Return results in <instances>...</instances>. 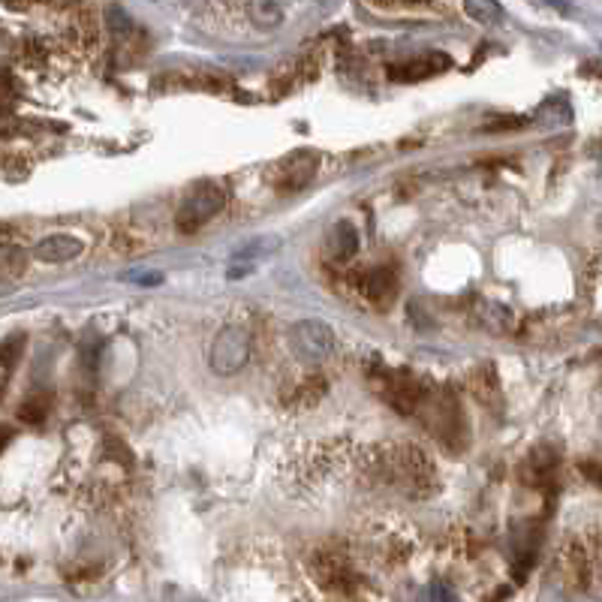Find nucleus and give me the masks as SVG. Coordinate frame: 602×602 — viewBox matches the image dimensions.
Here are the masks:
<instances>
[{"mask_svg": "<svg viewBox=\"0 0 602 602\" xmlns=\"http://www.w3.org/2000/svg\"><path fill=\"white\" fill-rule=\"evenodd\" d=\"M46 407H49V404H46V401H40V398H34V401H25V404H22V419L37 425V422H43V419H46Z\"/></svg>", "mask_w": 602, "mask_h": 602, "instance_id": "nucleus-16", "label": "nucleus"}, {"mask_svg": "<svg viewBox=\"0 0 602 602\" xmlns=\"http://www.w3.org/2000/svg\"><path fill=\"white\" fill-rule=\"evenodd\" d=\"M317 169H320V157L314 151H295L274 166L271 181L280 193H295L314 181Z\"/></svg>", "mask_w": 602, "mask_h": 602, "instance_id": "nucleus-5", "label": "nucleus"}, {"mask_svg": "<svg viewBox=\"0 0 602 602\" xmlns=\"http://www.w3.org/2000/svg\"><path fill=\"white\" fill-rule=\"evenodd\" d=\"M467 10V16H473V19H479L482 25H494V22H500V7H494V4H467L464 7Z\"/></svg>", "mask_w": 602, "mask_h": 602, "instance_id": "nucleus-14", "label": "nucleus"}, {"mask_svg": "<svg viewBox=\"0 0 602 602\" xmlns=\"http://www.w3.org/2000/svg\"><path fill=\"white\" fill-rule=\"evenodd\" d=\"M452 61L440 52H428L422 58H413V61H404V64H395L389 67V76L398 79V82H413V79H425V76H434L440 70H446Z\"/></svg>", "mask_w": 602, "mask_h": 602, "instance_id": "nucleus-8", "label": "nucleus"}, {"mask_svg": "<svg viewBox=\"0 0 602 602\" xmlns=\"http://www.w3.org/2000/svg\"><path fill=\"white\" fill-rule=\"evenodd\" d=\"M223 205H226V190L217 181H202L184 196V202L175 214V223L181 232H196L211 217H217Z\"/></svg>", "mask_w": 602, "mask_h": 602, "instance_id": "nucleus-2", "label": "nucleus"}, {"mask_svg": "<svg viewBox=\"0 0 602 602\" xmlns=\"http://www.w3.org/2000/svg\"><path fill=\"white\" fill-rule=\"evenodd\" d=\"M581 473L590 476V479H596V485H602V467L599 464H581Z\"/></svg>", "mask_w": 602, "mask_h": 602, "instance_id": "nucleus-17", "label": "nucleus"}, {"mask_svg": "<svg viewBox=\"0 0 602 602\" xmlns=\"http://www.w3.org/2000/svg\"><path fill=\"white\" fill-rule=\"evenodd\" d=\"M289 344L305 362H323L335 350V332L320 320H305L289 329Z\"/></svg>", "mask_w": 602, "mask_h": 602, "instance_id": "nucleus-4", "label": "nucleus"}, {"mask_svg": "<svg viewBox=\"0 0 602 602\" xmlns=\"http://www.w3.org/2000/svg\"><path fill=\"white\" fill-rule=\"evenodd\" d=\"M250 356V341L241 329H223L211 347V368L217 374H235L244 368Z\"/></svg>", "mask_w": 602, "mask_h": 602, "instance_id": "nucleus-7", "label": "nucleus"}, {"mask_svg": "<svg viewBox=\"0 0 602 602\" xmlns=\"http://www.w3.org/2000/svg\"><path fill=\"white\" fill-rule=\"evenodd\" d=\"M250 13L256 16V22H259L262 28H274V25L283 19L280 7H274V4H253V7H250Z\"/></svg>", "mask_w": 602, "mask_h": 602, "instance_id": "nucleus-15", "label": "nucleus"}, {"mask_svg": "<svg viewBox=\"0 0 602 602\" xmlns=\"http://www.w3.org/2000/svg\"><path fill=\"white\" fill-rule=\"evenodd\" d=\"M380 389H383L386 401L404 416L422 413L425 401L431 398V389L407 371H386L380 380Z\"/></svg>", "mask_w": 602, "mask_h": 602, "instance_id": "nucleus-3", "label": "nucleus"}, {"mask_svg": "<svg viewBox=\"0 0 602 602\" xmlns=\"http://www.w3.org/2000/svg\"><path fill=\"white\" fill-rule=\"evenodd\" d=\"M82 247L85 244L76 235H49L34 247V253L43 262H70V259H76L82 253Z\"/></svg>", "mask_w": 602, "mask_h": 602, "instance_id": "nucleus-10", "label": "nucleus"}, {"mask_svg": "<svg viewBox=\"0 0 602 602\" xmlns=\"http://www.w3.org/2000/svg\"><path fill=\"white\" fill-rule=\"evenodd\" d=\"M311 569H314L320 587H326L332 593H353L359 587V575L353 572V566H350V560L344 554L320 551L311 560Z\"/></svg>", "mask_w": 602, "mask_h": 602, "instance_id": "nucleus-6", "label": "nucleus"}, {"mask_svg": "<svg viewBox=\"0 0 602 602\" xmlns=\"http://www.w3.org/2000/svg\"><path fill=\"white\" fill-rule=\"evenodd\" d=\"M28 265V253L19 244H0V277H19Z\"/></svg>", "mask_w": 602, "mask_h": 602, "instance_id": "nucleus-13", "label": "nucleus"}, {"mask_svg": "<svg viewBox=\"0 0 602 602\" xmlns=\"http://www.w3.org/2000/svg\"><path fill=\"white\" fill-rule=\"evenodd\" d=\"M359 289H362V295L371 298V301H386L389 295H395L398 277H395L392 268L377 265V268H368V271L359 277Z\"/></svg>", "mask_w": 602, "mask_h": 602, "instance_id": "nucleus-11", "label": "nucleus"}, {"mask_svg": "<svg viewBox=\"0 0 602 602\" xmlns=\"http://www.w3.org/2000/svg\"><path fill=\"white\" fill-rule=\"evenodd\" d=\"M383 467H386L389 479L413 497H425L437 485L434 464L428 461V455L419 446H395L389 452V458H383Z\"/></svg>", "mask_w": 602, "mask_h": 602, "instance_id": "nucleus-1", "label": "nucleus"}, {"mask_svg": "<svg viewBox=\"0 0 602 602\" xmlns=\"http://www.w3.org/2000/svg\"><path fill=\"white\" fill-rule=\"evenodd\" d=\"M326 247H329V256L335 262H350L359 253V232H356V226L347 223V220L335 223L332 232H329V238H326Z\"/></svg>", "mask_w": 602, "mask_h": 602, "instance_id": "nucleus-12", "label": "nucleus"}, {"mask_svg": "<svg viewBox=\"0 0 602 602\" xmlns=\"http://www.w3.org/2000/svg\"><path fill=\"white\" fill-rule=\"evenodd\" d=\"M557 461H560V458H557V449H551V446L533 449V452L527 455V461H524V470H521L524 482H527V485H548V482L554 479Z\"/></svg>", "mask_w": 602, "mask_h": 602, "instance_id": "nucleus-9", "label": "nucleus"}, {"mask_svg": "<svg viewBox=\"0 0 602 602\" xmlns=\"http://www.w3.org/2000/svg\"><path fill=\"white\" fill-rule=\"evenodd\" d=\"M10 437H13V431H10V428H0V452H4V449H7Z\"/></svg>", "mask_w": 602, "mask_h": 602, "instance_id": "nucleus-18", "label": "nucleus"}]
</instances>
